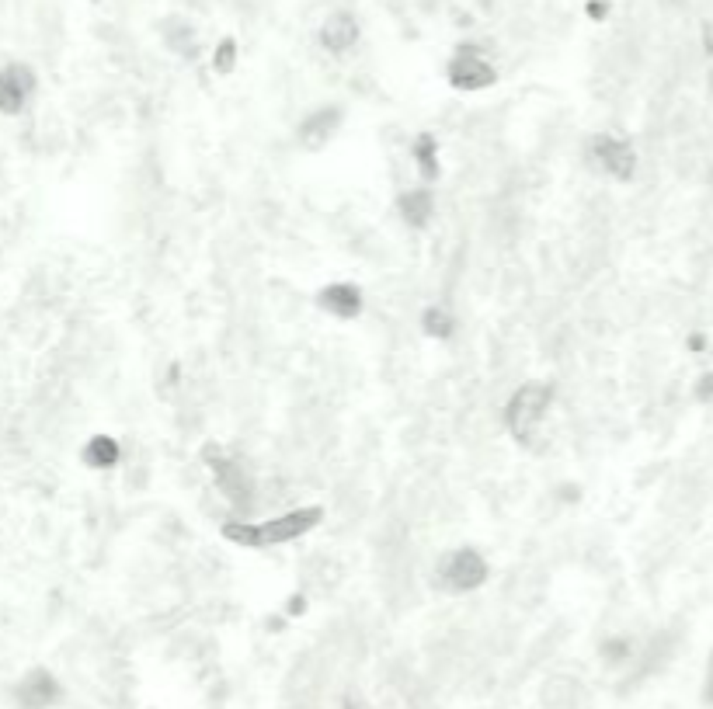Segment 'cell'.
Returning <instances> with one entry per match:
<instances>
[{
	"label": "cell",
	"instance_id": "4fadbf2b",
	"mask_svg": "<svg viewBox=\"0 0 713 709\" xmlns=\"http://www.w3.org/2000/svg\"><path fill=\"white\" fill-rule=\"evenodd\" d=\"M80 459H84L87 470H112V466H119L122 449L112 435H91L80 449Z\"/></svg>",
	"mask_w": 713,
	"mask_h": 709
},
{
	"label": "cell",
	"instance_id": "30bf717a",
	"mask_svg": "<svg viewBox=\"0 0 713 709\" xmlns=\"http://www.w3.org/2000/svg\"><path fill=\"white\" fill-rule=\"evenodd\" d=\"M362 28H359V18L352 11H331L324 21H320V32H317V42L324 53L331 56H348L359 42Z\"/></svg>",
	"mask_w": 713,
	"mask_h": 709
},
{
	"label": "cell",
	"instance_id": "2e32d148",
	"mask_svg": "<svg viewBox=\"0 0 713 709\" xmlns=\"http://www.w3.org/2000/svg\"><path fill=\"white\" fill-rule=\"evenodd\" d=\"M421 331L428 334V338H435V341H449L456 334V320H453V313L446 310V306H428L425 313H421Z\"/></svg>",
	"mask_w": 713,
	"mask_h": 709
},
{
	"label": "cell",
	"instance_id": "ba28073f",
	"mask_svg": "<svg viewBox=\"0 0 713 709\" xmlns=\"http://www.w3.org/2000/svg\"><path fill=\"white\" fill-rule=\"evenodd\" d=\"M14 699L21 709H53L63 699V685L49 668H32L14 685Z\"/></svg>",
	"mask_w": 713,
	"mask_h": 709
},
{
	"label": "cell",
	"instance_id": "3957f363",
	"mask_svg": "<svg viewBox=\"0 0 713 709\" xmlns=\"http://www.w3.org/2000/svg\"><path fill=\"white\" fill-rule=\"evenodd\" d=\"M491 577V564L487 557L474 546H460V550H449L446 557L435 567V584L449 595H467V591H477L487 584Z\"/></svg>",
	"mask_w": 713,
	"mask_h": 709
},
{
	"label": "cell",
	"instance_id": "9a60e30c",
	"mask_svg": "<svg viewBox=\"0 0 713 709\" xmlns=\"http://www.w3.org/2000/svg\"><path fill=\"white\" fill-rule=\"evenodd\" d=\"M164 42H167V49H174L178 56H188V60H192L195 49H199L195 28L188 25V21H181V18H167L164 21Z\"/></svg>",
	"mask_w": 713,
	"mask_h": 709
},
{
	"label": "cell",
	"instance_id": "cb8c5ba5",
	"mask_svg": "<svg viewBox=\"0 0 713 709\" xmlns=\"http://www.w3.org/2000/svg\"><path fill=\"white\" fill-rule=\"evenodd\" d=\"M341 709H369V703L362 696H355V692H348V696L341 699Z\"/></svg>",
	"mask_w": 713,
	"mask_h": 709
},
{
	"label": "cell",
	"instance_id": "5b68a950",
	"mask_svg": "<svg viewBox=\"0 0 713 709\" xmlns=\"http://www.w3.org/2000/svg\"><path fill=\"white\" fill-rule=\"evenodd\" d=\"M446 80H449V87H456V91L474 94V91H487V87L498 84V70H494L491 60H487L484 46H477V42H463V46H456V53L449 56Z\"/></svg>",
	"mask_w": 713,
	"mask_h": 709
},
{
	"label": "cell",
	"instance_id": "ffe728a7",
	"mask_svg": "<svg viewBox=\"0 0 713 709\" xmlns=\"http://www.w3.org/2000/svg\"><path fill=\"white\" fill-rule=\"evenodd\" d=\"M303 612H307V598L303 595H289V602H286V616H303Z\"/></svg>",
	"mask_w": 713,
	"mask_h": 709
},
{
	"label": "cell",
	"instance_id": "9c48e42d",
	"mask_svg": "<svg viewBox=\"0 0 713 709\" xmlns=\"http://www.w3.org/2000/svg\"><path fill=\"white\" fill-rule=\"evenodd\" d=\"M35 94V70L25 63H7L0 70V115H21Z\"/></svg>",
	"mask_w": 713,
	"mask_h": 709
},
{
	"label": "cell",
	"instance_id": "7a4b0ae2",
	"mask_svg": "<svg viewBox=\"0 0 713 709\" xmlns=\"http://www.w3.org/2000/svg\"><path fill=\"white\" fill-rule=\"evenodd\" d=\"M554 404V386L550 383H522L505 404V428L515 442H533L540 425L547 421V411Z\"/></svg>",
	"mask_w": 713,
	"mask_h": 709
},
{
	"label": "cell",
	"instance_id": "d4e9b609",
	"mask_svg": "<svg viewBox=\"0 0 713 709\" xmlns=\"http://www.w3.org/2000/svg\"><path fill=\"white\" fill-rule=\"evenodd\" d=\"M477 7H480V11H491V7H494V0H477Z\"/></svg>",
	"mask_w": 713,
	"mask_h": 709
},
{
	"label": "cell",
	"instance_id": "e0dca14e",
	"mask_svg": "<svg viewBox=\"0 0 713 709\" xmlns=\"http://www.w3.org/2000/svg\"><path fill=\"white\" fill-rule=\"evenodd\" d=\"M213 70L220 77H230L237 70V39H223L220 46L213 49Z\"/></svg>",
	"mask_w": 713,
	"mask_h": 709
},
{
	"label": "cell",
	"instance_id": "d6986e66",
	"mask_svg": "<svg viewBox=\"0 0 713 709\" xmlns=\"http://www.w3.org/2000/svg\"><path fill=\"white\" fill-rule=\"evenodd\" d=\"M703 53H707V63H710V84H713V21L703 28Z\"/></svg>",
	"mask_w": 713,
	"mask_h": 709
},
{
	"label": "cell",
	"instance_id": "8fae6325",
	"mask_svg": "<svg viewBox=\"0 0 713 709\" xmlns=\"http://www.w3.org/2000/svg\"><path fill=\"white\" fill-rule=\"evenodd\" d=\"M317 306L334 320H355L362 313V289L355 282H331L317 292Z\"/></svg>",
	"mask_w": 713,
	"mask_h": 709
},
{
	"label": "cell",
	"instance_id": "603a6c76",
	"mask_svg": "<svg viewBox=\"0 0 713 709\" xmlns=\"http://www.w3.org/2000/svg\"><path fill=\"white\" fill-rule=\"evenodd\" d=\"M703 703L713 706V654H710V664H707V678H703Z\"/></svg>",
	"mask_w": 713,
	"mask_h": 709
},
{
	"label": "cell",
	"instance_id": "8992f818",
	"mask_svg": "<svg viewBox=\"0 0 713 709\" xmlns=\"http://www.w3.org/2000/svg\"><path fill=\"white\" fill-rule=\"evenodd\" d=\"M588 160L616 181H630L637 171L634 143L623 140V136H609V133L592 136V140H588Z\"/></svg>",
	"mask_w": 713,
	"mask_h": 709
},
{
	"label": "cell",
	"instance_id": "52a82bcc",
	"mask_svg": "<svg viewBox=\"0 0 713 709\" xmlns=\"http://www.w3.org/2000/svg\"><path fill=\"white\" fill-rule=\"evenodd\" d=\"M341 122H345V108L341 105H320L310 115H303V122L296 126V140L303 150H324L327 143L338 136Z\"/></svg>",
	"mask_w": 713,
	"mask_h": 709
},
{
	"label": "cell",
	"instance_id": "44dd1931",
	"mask_svg": "<svg viewBox=\"0 0 713 709\" xmlns=\"http://www.w3.org/2000/svg\"><path fill=\"white\" fill-rule=\"evenodd\" d=\"M609 14V0H588V18L602 21Z\"/></svg>",
	"mask_w": 713,
	"mask_h": 709
},
{
	"label": "cell",
	"instance_id": "5bb4252c",
	"mask_svg": "<svg viewBox=\"0 0 713 709\" xmlns=\"http://www.w3.org/2000/svg\"><path fill=\"white\" fill-rule=\"evenodd\" d=\"M411 160H414V167H418V174H421V181H425V185L439 181V140H435L432 133H418V136H414Z\"/></svg>",
	"mask_w": 713,
	"mask_h": 709
},
{
	"label": "cell",
	"instance_id": "7402d4cb",
	"mask_svg": "<svg viewBox=\"0 0 713 709\" xmlns=\"http://www.w3.org/2000/svg\"><path fill=\"white\" fill-rule=\"evenodd\" d=\"M696 397L700 400H713V372H707V376L696 383Z\"/></svg>",
	"mask_w": 713,
	"mask_h": 709
},
{
	"label": "cell",
	"instance_id": "6da1fadb",
	"mask_svg": "<svg viewBox=\"0 0 713 709\" xmlns=\"http://www.w3.org/2000/svg\"><path fill=\"white\" fill-rule=\"evenodd\" d=\"M320 522H324V508H320V504H303V508L275 515L268 518V522H244V518H234V522H223L220 532L227 543L240 546V550H268V546L296 543V539H303L307 532H314Z\"/></svg>",
	"mask_w": 713,
	"mask_h": 709
},
{
	"label": "cell",
	"instance_id": "277c9868",
	"mask_svg": "<svg viewBox=\"0 0 713 709\" xmlns=\"http://www.w3.org/2000/svg\"><path fill=\"white\" fill-rule=\"evenodd\" d=\"M202 463H206L209 477H213L216 491L223 494V501L237 511H251L254 508V480L247 477V470L230 459L220 445H206L202 449Z\"/></svg>",
	"mask_w": 713,
	"mask_h": 709
},
{
	"label": "cell",
	"instance_id": "7c38bea8",
	"mask_svg": "<svg viewBox=\"0 0 713 709\" xmlns=\"http://www.w3.org/2000/svg\"><path fill=\"white\" fill-rule=\"evenodd\" d=\"M397 216L404 219L411 230H425L435 216V192L428 185L407 188V192L397 195Z\"/></svg>",
	"mask_w": 713,
	"mask_h": 709
},
{
	"label": "cell",
	"instance_id": "ac0fdd59",
	"mask_svg": "<svg viewBox=\"0 0 713 709\" xmlns=\"http://www.w3.org/2000/svg\"><path fill=\"white\" fill-rule=\"evenodd\" d=\"M630 654H634V647H630V640H623V637H613V640L602 643V661L606 664H623V661H630Z\"/></svg>",
	"mask_w": 713,
	"mask_h": 709
}]
</instances>
